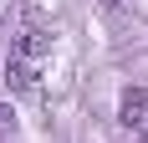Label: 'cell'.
<instances>
[{"label": "cell", "instance_id": "6da1fadb", "mask_svg": "<svg viewBox=\"0 0 148 143\" xmlns=\"http://www.w3.org/2000/svg\"><path fill=\"white\" fill-rule=\"evenodd\" d=\"M51 51V36H46L41 21H26V31L15 36V51H10V67H5V77H10L15 92H36V72H41V56Z\"/></svg>", "mask_w": 148, "mask_h": 143}, {"label": "cell", "instance_id": "7a4b0ae2", "mask_svg": "<svg viewBox=\"0 0 148 143\" xmlns=\"http://www.w3.org/2000/svg\"><path fill=\"white\" fill-rule=\"evenodd\" d=\"M123 123L138 133V138L148 143V92L143 87H133V92H123Z\"/></svg>", "mask_w": 148, "mask_h": 143}, {"label": "cell", "instance_id": "3957f363", "mask_svg": "<svg viewBox=\"0 0 148 143\" xmlns=\"http://www.w3.org/2000/svg\"><path fill=\"white\" fill-rule=\"evenodd\" d=\"M107 5H118V0H107Z\"/></svg>", "mask_w": 148, "mask_h": 143}]
</instances>
